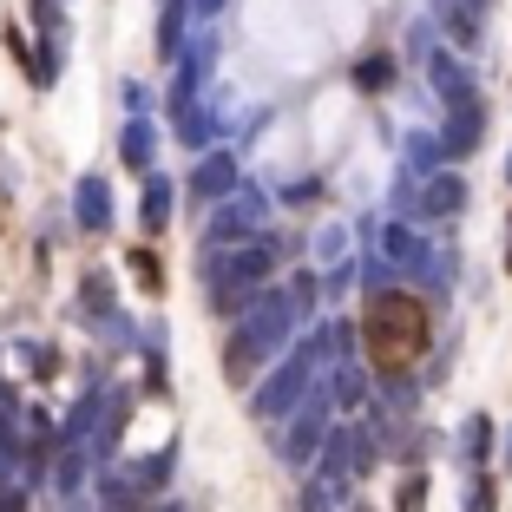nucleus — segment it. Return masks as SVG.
<instances>
[{
  "instance_id": "9b49d317",
  "label": "nucleus",
  "mask_w": 512,
  "mask_h": 512,
  "mask_svg": "<svg viewBox=\"0 0 512 512\" xmlns=\"http://www.w3.org/2000/svg\"><path fill=\"white\" fill-rule=\"evenodd\" d=\"M0 512H27V493L14 480H0Z\"/></svg>"
},
{
  "instance_id": "f03ea898",
  "label": "nucleus",
  "mask_w": 512,
  "mask_h": 512,
  "mask_svg": "<svg viewBox=\"0 0 512 512\" xmlns=\"http://www.w3.org/2000/svg\"><path fill=\"white\" fill-rule=\"evenodd\" d=\"M270 270H276V243H270V237L237 243V250L224 256V276H217V289H211V309H217V316H243L250 289L263 283Z\"/></svg>"
},
{
  "instance_id": "ddd939ff",
  "label": "nucleus",
  "mask_w": 512,
  "mask_h": 512,
  "mask_svg": "<svg viewBox=\"0 0 512 512\" xmlns=\"http://www.w3.org/2000/svg\"><path fill=\"white\" fill-rule=\"evenodd\" d=\"M362 86H368V92L388 86V60H368V66H362Z\"/></svg>"
},
{
  "instance_id": "7ed1b4c3",
  "label": "nucleus",
  "mask_w": 512,
  "mask_h": 512,
  "mask_svg": "<svg viewBox=\"0 0 512 512\" xmlns=\"http://www.w3.org/2000/svg\"><path fill=\"white\" fill-rule=\"evenodd\" d=\"M283 335H289V302L263 296L250 316L237 322V335H230V375H250V368L263 362L276 342H283Z\"/></svg>"
},
{
  "instance_id": "20e7f679",
  "label": "nucleus",
  "mask_w": 512,
  "mask_h": 512,
  "mask_svg": "<svg viewBox=\"0 0 512 512\" xmlns=\"http://www.w3.org/2000/svg\"><path fill=\"white\" fill-rule=\"evenodd\" d=\"M302 381H309V355H296V362H289L270 388L256 394V414H263V421H270V414H289V407H296V394H302Z\"/></svg>"
},
{
  "instance_id": "39448f33",
  "label": "nucleus",
  "mask_w": 512,
  "mask_h": 512,
  "mask_svg": "<svg viewBox=\"0 0 512 512\" xmlns=\"http://www.w3.org/2000/svg\"><path fill=\"white\" fill-rule=\"evenodd\" d=\"M230 191H237V165L230 158H204L191 171V197H230Z\"/></svg>"
},
{
  "instance_id": "9d476101",
  "label": "nucleus",
  "mask_w": 512,
  "mask_h": 512,
  "mask_svg": "<svg viewBox=\"0 0 512 512\" xmlns=\"http://www.w3.org/2000/svg\"><path fill=\"white\" fill-rule=\"evenodd\" d=\"M106 512H145L138 486H106Z\"/></svg>"
},
{
  "instance_id": "6e6552de",
  "label": "nucleus",
  "mask_w": 512,
  "mask_h": 512,
  "mask_svg": "<svg viewBox=\"0 0 512 512\" xmlns=\"http://www.w3.org/2000/svg\"><path fill=\"white\" fill-rule=\"evenodd\" d=\"M171 480V447L165 453H151V460H138V467H132V486H138V493H151V486H165Z\"/></svg>"
},
{
  "instance_id": "423d86ee",
  "label": "nucleus",
  "mask_w": 512,
  "mask_h": 512,
  "mask_svg": "<svg viewBox=\"0 0 512 512\" xmlns=\"http://www.w3.org/2000/svg\"><path fill=\"white\" fill-rule=\"evenodd\" d=\"M73 211H79V224H86V230H106V184H99V178H86V184H79V204H73Z\"/></svg>"
},
{
  "instance_id": "0eeeda50",
  "label": "nucleus",
  "mask_w": 512,
  "mask_h": 512,
  "mask_svg": "<svg viewBox=\"0 0 512 512\" xmlns=\"http://www.w3.org/2000/svg\"><path fill=\"white\" fill-rule=\"evenodd\" d=\"M165 224H171V184H165V178H151V184H145V230L158 237Z\"/></svg>"
},
{
  "instance_id": "4468645a",
  "label": "nucleus",
  "mask_w": 512,
  "mask_h": 512,
  "mask_svg": "<svg viewBox=\"0 0 512 512\" xmlns=\"http://www.w3.org/2000/svg\"><path fill=\"white\" fill-rule=\"evenodd\" d=\"M421 499H427V480H407L401 486V512H421Z\"/></svg>"
},
{
  "instance_id": "1a4fd4ad",
  "label": "nucleus",
  "mask_w": 512,
  "mask_h": 512,
  "mask_svg": "<svg viewBox=\"0 0 512 512\" xmlns=\"http://www.w3.org/2000/svg\"><path fill=\"white\" fill-rule=\"evenodd\" d=\"M125 165H132V171L151 165V132H145V125H132V132H125Z\"/></svg>"
},
{
  "instance_id": "f257e3e1",
  "label": "nucleus",
  "mask_w": 512,
  "mask_h": 512,
  "mask_svg": "<svg viewBox=\"0 0 512 512\" xmlns=\"http://www.w3.org/2000/svg\"><path fill=\"white\" fill-rule=\"evenodd\" d=\"M427 342H434V316H427L421 296L375 289V296L362 302V348H368V362H375L381 375H407V368L427 355Z\"/></svg>"
},
{
  "instance_id": "f8f14e48",
  "label": "nucleus",
  "mask_w": 512,
  "mask_h": 512,
  "mask_svg": "<svg viewBox=\"0 0 512 512\" xmlns=\"http://www.w3.org/2000/svg\"><path fill=\"white\" fill-rule=\"evenodd\" d=\"M132 270H138V283H145V289H158V263H151L145 250H132Z\"/></svg>"
}]
</instances>
